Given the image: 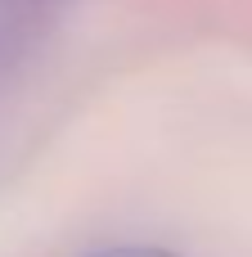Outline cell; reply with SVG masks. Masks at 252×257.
<instances>
[{"instance_id":"cell-1","label":"cell","mask_w":252,"mask_h":257,"mask_svg":"<svg viewBox=\"0 0 252 257\" xmlns=\"http://www.w3.org/2000/svg\"><path fill=\"white\" fill-rule=\"evenodd\" d=\"M90 257H176V253H167L158 244H117V248H99Z\"/></svg>"}]
</instances>
